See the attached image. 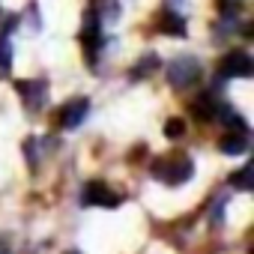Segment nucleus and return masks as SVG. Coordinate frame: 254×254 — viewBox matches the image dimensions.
<instances>
[{
  "label": "nucleus",
  "instance_id": "obj_1",
  "mask_svg": "<svg viewBox=\"0 0 254 254\" xmlns=\"http://www.w3.org/2000/svg\"><path fill=\"white\" fill-rule=\"evenodd\" d=\"M150 171H153V177L162 180L165 186H183V183L191 180L194 165H191L189 156H168V159H159Z\"/></svg>",
  "mask_w": 254,
  "mask_h": 254
},
{
  "label": "nucleus",
  "instance_id": "obj_2",
  "mask_svg": "<svg viewBox=\"0 0 254 254\" xmlns=\"http://www.w3.org/2000/svg\"><path fill=\"white\" fill-rule=\"evenodd\" d=\"M203 69H200V60L194 57H177L171 66H168V81L174 90H189L200 81Z\"/></svg>",
  "mask_w": 254,
  "mask_h": 254
},
{
  "label": "nucleus",
  "instance_id": "obj_3",
  "mask_svg": "<svg viewBox=\"0 0 254 254\" xmlns=\"http://www.w3.org/2000/svg\"><path fill=\"white\" fill-rule=\"evenodd\" d=\"M18 93L27 111H42L48 102V84L42 78H30V81H18Z\"/></svg>",
  "mask_w": 254,
  "mask_h": 254
},
{
  "label": "nucleus",
  "instance_id": "obj_4",
  "mask_svg": "<svg viewBox=\"0 0 254 254\" xmlns=\"http://www.w3.org/2000/svg\"><path fill=\"white\" fill-rule=\"evenodd\" d=\"M84 206H120V197L105 186V183H87L81 191Z\"/></svg>",
  "mask_w": 254,
  "mask_h": 254
},
{
  "label": "nucleus",
  "instance_id": "obj_5",
  "mask_svg": "<svg viewBox=\"0 0 254 254\" xmlns=\"http://www.w3.org/2000/svg\"><path fill=\"white\" fill-rule=\"evenodd\" d=\"M87 114H90V99L78 96V99H72V102H66L60 108V126L63 129H78V126L87 120Z\"/></svg>",
  "mask_w": 254,
  "mask_h": 254
},
{
  "label": "nucleus",
  "instance_id": "obj_6",
  "mask_svg": "<svg viewBox=\"0 0 254 254\" xmlns=\"http://www.w3.org/2000/svg\"><path fill=\"white\" fill-rule=\"evenodd\" d=\"M221 75L224 78H248L251 75V54L248 51H230L221 60Z\"/></svg>",
  "mask_w": 254,
  "mask_h": 254
},
{
  "label": "nucleus",
  "instance_id": "obj_7",
  "mask_svg": "<svg viewBox=\"0 0 254 254\" xmlns=\"http://www.w3.org/2000/svg\"><path fill=\"white\" fill-rule=\"evenodd\" d=\"M81 42H84V48H87V54H90V57H93V54L99 51V45H102V24H99V18L93 15V9H87V12H84Z\"/></svg>",
  "mask_w": 254,
  "mask_h": 254
},
{
  "label": "nucleus",
  "instance_id": "obj_8",
  "mask_svg": "<svg viewBox=\"0 0 254 254\" xmlns=\"http://www.w3.org/2000/svg\"><path fill=\"white\" fill-rule=\"evenodd\" d=\"M248 132H230V135H224L221 141H218V150L224 153V156H242V153H248Z\"/></svg>",
  "mask_w": 254,
  "mask_h": 254
},
{
  "label": "nucleus",
  "instance_id": "obj_9",
  "mask_svg": "<svg viewBox=\"0 0 254 254\" xmlns=\"http://www.w3.org/2000/svg\"><path fill=\"white\" fill-rule=\"evenodd\" d=\"M93 15L99 24H117L120 21V0H93Z\"/></svg>",
  "mask_w": 254,
  "mask_h": 254
},
{
  "label": "nucleus",
  "instance_id": "obj_10",
  "mask_svg": "<svg viewBox=\"0 0 254 254\" xmlns=\"http://www.w3.org/2000/svg\"><path fill=\"white\" fill-rule=\"evenodd\" d=\"M218 108H221V105L206 93V96H197V102L191 105V114H194L200 123H212V120L218 117Z\"/></svg>",
  "mask_w": 254,
  "mask_h": 254
},
{
  "label": "nucleus",
  "instance_id": "obj_11",
  "mask_svg": "<svg viewBox=\"0 0 254 254\" xmlns=\"http://www.w3.org/2000/svg\"><path fill=\"white\" fill-rule=\"evenodd\" d=\"M230 186L239 189V191H251V186H254V165H245L236 174H230Z\"/></svg>",
  "mask_w": 254,
  "mask_h": 254
},
{
  "label": "nucleus",
  "instance_id": "obj_12",
  "mask_svg": "<svg viewBox=\"0 0 254 254\" xmlns=\"http://www.w3.org/2000/svg\"><path fill=\"white\" fill-rule=\"evenodd\" d=\"M162 33H174V36H186V21L177 12H165L162 15Z\"/></svg>",
  "mask_w": 254,
  "mask_h": 254
},
{
  "label": "nucleus",
  "instance_id": "obj_13",
  "mask_svg": "<svg viewBox=\"0 0 254 254\" xmlns=\"http://www.w3.org/2000/svg\"><path fill=\"white\" fill-rule=\"evenodd\" d=\"M12 69V42H9V33L0 36V72H9Z\"/></svg>",
  "mask_w": 254,
  "mask_h": 254
},
{
  "label": "nucleus",
  "instance_id": "obj_14",
  "mask_svg": "<svg viewBox=\"0 0 254 254\" xmlns=\"http://www.w3.org/2000/svg\"><path fill=\"white\" fill-rule=\"evenodd\" d=\"M156 66H159V57H156V54H144V60L135 66V78H147V75H153Z\"/></svg>",
  "mask_w": 254,
  "mask_h": 254
},
{
  "label": "nucleus",
  "instance_id": "obj_15",
  "mask_svg": "<svg viewBox=\"0 0 254 254\" xmlns=\"http://www.w3.org/2000/svg\"><path fill=\"white\" fill-rule=\"evenodd\" d=\"M183 132H186L183 120H168V123H165V138H180Z\"/></svg>",
  "mask_w": 254,
  "mask_h": 254
},
{
  "label": "nucleus",
  "instance_id": "obj_16",
  "mask_svg": "<svg viewBox=\"0 0 254 254\" xmlns=\"http://www.w3.org/2000/svg\"><path fill=\"white\" fill-rule=\"evenodd\" d=\"M168 9H171V12H177V15H183V9H186V0H168Z\"/></svg>",
  "mask_w": 254,
  "mask_h": 254
},
{
  "label": "nucleus",
  "instance_id": "obj_17",
  "mask_svg": "<svg viewBox=\"0 0 254 254\" xmlns=\"http://www.w3.org/2000/svg\"><path fill=\"white\" fill-rule=\"evenodd\" d=\"M0 254H12V251H9V245H6L3 239H0Z\"/></svg>",
  "mask_w": 254,
  "mask_h": 254
}]
</instances>
